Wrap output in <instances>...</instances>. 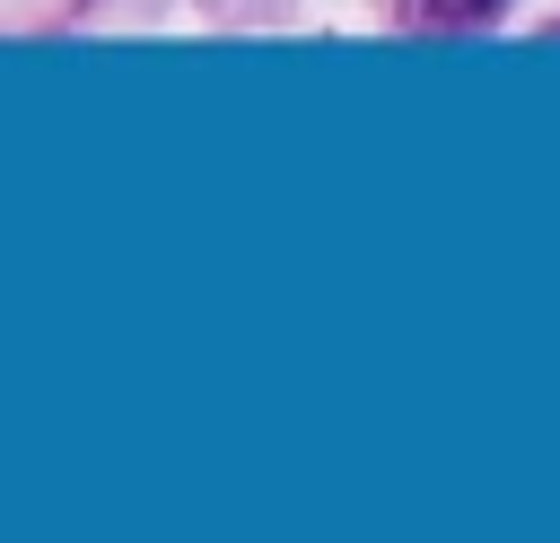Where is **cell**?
<instances>
[{
  "instance_id": "6da1fadb",
  "label": "cell",
  "mask_w": 560,
  "mask_h": 543,
  "mask_svg": "<svg viewBox=\"0 0 560 543\" xmlns=\"http://www.w3.org/2000/svg\"><path fill=\"white\" fill-rule=\"evenodd\" d=\"M508 0H402V18L420 26V35H464V26H490Z\"/></svg>"
}]
</instances>
